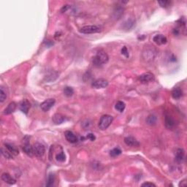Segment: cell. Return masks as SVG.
<instances>
[{"instance_id": "6da1fadb", "label": "cell", "mask_w": 187, "mask_h": 187, "mask_svg": "<svg viewBox=\"0 0 187 187\" xmlns=\"http://www.w3.org/2000/svg\"><path fill=\"white\" fill-rule=\"evenodd\" d=\"M108 60H109V57L107 53L103 50H99V51H97L95 56L93 57L92 62L95 67H99L108 63Z\"/></svg>"}, {"instance_id": "7a4b0ae2", "label": "cell", "mask_w": 187, "mask_h": 187, "mask_svg": "<svg viewBox=\"0 0 187 187\" xmlns=\"http://www.w3.org/2000/svg\"><path fill=\"white\" fill-rule=\"evenodd\" d=\"M113 121H114V118H113L112 116H110V115H103L100 118V120H99V128L101 130H105V129H107L110 127V125L113 122Z\"/></svg>"}, {"instance_id": "3957f363", "label": "cell", "mask_w": 187, "mask_h": 187, "mask_svg": "<svg viewBox=\"0 0 187 187\" xmlns=\"http://www.w3.org/2000/svg\"><path fill=\"white\" fill-rule=\"evenodd\" d=\"M80 32L82 34H94L99 33L102 31L101 27L96 25L85 26L80 29Z\"/></svg>"}, {"instance_id": "277c9868", "label": "cell", "mask_w": 187, "mask_h": 187, "mask_svg": "<svg viewBox=\"0 0 187 187\" xmlns=\"http://www.w3.org/2000/svg\"><path fill=\"white\" fill-rule=\"evenodd\" d=\"M34 149V154L37 157L41 158L44 156L45 153V148L43 144L40 143V142H35L33 146Z\"/></svg>"}, {"instance_id": "5b68a950", "label": "cell", "mask_w": 187, "mask_h": 187, "mask_svg": "<svg viewBox=\"0 0 187 187\" xmlns=\"http://www.w3.org/2000/svg\"><path fill=\"white\" fill-rule=\"evenodd\" d=\"M156 55H157V50H156V49L154 47H153V46H151V47H149V48L148 47H146L144 50L143 53H142L143 58L146 61L154 59Z\"/></svg>"}, {"instance_id": "8992f818", "label": "cell", "mask_w": 187, "mask_h": 187, "mask_svg": "<svg viewBox=\"0 0 187 187\" xmlns=\"http://www.w3.org/2000/svg\"><path fill=\"white\" fill-rule=\"evenodd\" d=\"M56 100L53 98H49L45 100L42 103H41L40 108L44 112H47L55 105Z\"/></svg>"}, {"instance_id": "52a82bcc", "label": "cell", "mask_w": 187, "mask_h": 187, "mask_svg": "<svg viewBox=\"0 0 187 187\" xmlns=\"http://www.w3.org/2000/svg\"><path fill=\"white\" fill-rule=\"evenodd\" d=\"M108 86V81L105 78H99V79L95 80L94 81L91 83V86L93 88L99 89V88H106Z\"/></svg>"}, {"instance_id": "ba28073f", "label": "cell", "mask_w": 187, "mask_h": 187, "mask_svg": "<svg viewBox=\"0 0 187 187\" xmlns=\"http://www.w3.org/2000/svg\"><path fill=\"white\" fill-rule=\"evenodd\" d=\"M155 78L154 75L151 73H145L140 75L139 77V80L142 83H148L154 81Z\"/></svg>"}, {"instance_id": "9c48e42d", "label": "cell", "mask_w": 187, "mask_h": 187, "mask_svg": "<svg viewBox=\"0 0 187 187\" xmlns=\"http://www.w3.org/2000/svg\"><path fill=\"white\" fill-rule=\"evenodd\" d=\"M24 145L23 146V151H24V153L26 154H27L29 157H32V156L34 155V149L33 146L29 144V140H25V139H24Z\"/></svg>"}, {"instance_id": "30bf717a", "label": "cell", "mask_w": 187, "mask_h": 187, "mask_svg": "<svg viewBox=\"0 0 187 187\" xmlns=\"http://www.w3.org/2000/svg\"><path fill=\"white\" fill-rule=\"evenodd\" d=\"M30 107L31 104L27 99H24V100L21 101L20 104H19V109L21 110V112L24 113V114L26 115H27L28 113H29Z\"/></svg>"}, {"instance_id": "8fae6325", "label": "cell", "mask_w": 187, "mask_h": 187, "mask_svg": "<svg viewBox=\"0 0 187 187\" xmlns=\"http://www.w3.org/2000/svg\"><path fill=\"white\" fill-rule=\"evenodd\" d=\"M153 41L157 45H165L167 43V39L165 36H164L163 34H156L155 36L153 37Z\"/></svg>"}, {"instance_id": "7c38bea8", "label": "cell", "mask_w": 187, "mask_h": 187, "mask_svg": "<svg viewBox=\"0 0 187 187\" xmlns=\"http://www.w3.org/2000/svg\"><path fill=\"white\" fill-rule=\"evenodd\" d=\"M1 180L6 183L10 185H13L16 183V180L15 179L12 175H10L9 173H4L1 175Z\"/></svg>"}, {"instance_id": "4fadbf2b", "label": "cell", "mask_w": 187, "mask_h": 187, "mask_svg": "<svg viewBox=\"0 0 187 187\" xmlns=\"http://www.w3.org/2000/svg\"><path fill=\"white\" fill-rule=\"evenodd\" d=\"M124 142L127 144V145L131 147H134V146H139L140 143L139 142L134 138V137H132V136H128V137H125L124 138Z\"/></svg>"}, {"instance_id": "5bb4252c", "label": "cell", "mask_w": 187, "mask_h": 187, "mask_svg": "<svg viewBox=\"0 0 187 187\" xmlns=\"http://www.w3.org/2000/svg\"><path fill=\"white\" fill-rule=\"evenodd\" d=\"M52 120H53L54 124H56V125H59V124H62V123L66 121V117L61 114H56L53 115Z\"/></svg>"}, {"instance_id": "9a60e30c", "label": "cell", "mask_w": 187, "mask_h": 187, "mask_svg": "<svg viewBox=\"0 0 187 187\" xmlns=\"http://www.w3.org/2000/svg\"><path fill=\"white\" fill-rule=\"evenodd\" d=\"M65 135L68 142H71V143H75V142H78V137L71 131H66Z\"/></svg>"}, {"instance_id": "2e32d148", "label": "cell", "mask_w": 187, "mask_h": 187, "mask_svg": "<svg viewBox=\"0 0 187 187\" xmlns=\"http://www.w3.org/2000/svg\"><path fill=\"white\" fill-rule=\"evenodd\" d=\"M165 127L169 129H173L175 126V121L171 116H166L165 120Z\"/></svg>"}, {"instance_id": "e0dca14e", "label": "cell", "mask_w": 187, "mask_h": 187, "mask_svg": "<svg viewBox=\"0 0 187 187\" xmlns=\"http://www.w3.org/2000/svg\"><path fill=\"white\" fill-rule=\"evenodd\" d=\"M16 107H17L16 103L14 102H12L10 103V104L7 105V107L4 109V114L10 115V114H13V113H14L15 111H16Z\"/></svg>"}, {"instance_id": "ac0fdd59", "label": "cell", "mask_w": 187, "mask_h": 187, "mask_svg": "<svg viewBox=\"0 0 187 187\" xmlns=\"http://www.w3.org/2000/svg\"><path fill=\"white\" fill-rule=\"evenodd\" d=\"M4 146H5L6 148L10 152L11 154H13V156H17L19 155V149L16 148V146H15L13 144H11V143H4Z\"/></svg>"}, {"instance_id": "d6986e66", "label": "cell", "mask_w": 187, "mask_h": 187, "mask_svg": "<svg viewBox=\"0 0 187 187\" xmlns=\"http://www.w3.org/2000/svg\"><path fill=\"white\" fill-rule=\"evenodd\" d=\"M182 96H183V91H182L181 88H178V87L174 88L173 91H172V96H173V99H178Z\"/></svg>"}, {"instance_id": "ffe728a7", "label": "cell", "mask_w": 187, "mask_h": 187, "mask_svg": "<svg viewBox=\"0 0 187 187\" xmlns=\"http://www.w3.org/2000/svg\"><path fill=\"white\" fill-rule=\"evenodd\" d=\"M185 157V153L183 149L178 148L176 151V154H175V160L178 162H182L184 160Z\"/></svg>"}, {"instance_id": "44dd1931", "label": "cell", "mask_w": 187, "mask_h": 187, "mask_svg": "<svg viewBox=\"0 0 187 187\" xmlns=\"http://www.w3.org/2000/svg\"><path fill=\"white\" fill-rule=\"evenodd\" d=\"M7 91L6 88H4V86H1L0 88V102H3L5 101V99H7Z\"/></svg>"}, {"instance_id": "7402d4cb", "label": "cell", "mask_w": 187, "mask_h": 187, "mask_svg": "<svg viewBox=\"0 0 187 187\" xmlns=\"http://www.w3.org/2000/svg\"><path fill=\"white\" fill-rule=\"evenodd\" d=\"M146 122L148 125L151 126H154L157 124V116H154L153 114L149 115L146 119Z\"/></svg>"}, {"instance_id": "603a6c76", "label": "cell", "mask_w": 187, "mask_h": 187, "mask_svg": "<svg viewBox=\"0 0 187 187\" xmlns=\"http://www.w3.org/2000/svg\"><path fill=\"white\" fill-rule=\"evenodd\" d=\"M126 108V105L124 102L122 101H119L116 102V105H115V108H116V111H119V112H123L124 111Z\"/></svg>"}, {"instance_id": "cb8c5ba5", "label": "cell", "mask_w": 187, "mask_h": 187, "mask_svg": "<svg viewBox=\"0 0 187 187\" xmlns=\"http://www.w3.org/2000/svg\"><path fill=\"white\" fill-rule=\"evenodd\" d=\"M63 92L65 96H67V97H70V96H72L73 95L74 90L72 87L66 86V87H65V88H64Z\"/></svg>"}, {"instance_id": "d4e9b609", "label": "cell", "mask_w": 187, "mask_h": 187, "mask_svg": "<svg viewBox=\"0 0 187 187\" xmlns=\"http://www.w3.org/2000/svg\"><path fill=\"white\" fill-rule=\"evenodd\" d=\"M1 154H2V156L4 157V158L8 159V160H10V159L13 158V154H11L10 152L6 148H5V149H4V148H1Z\"/></svg>"}, {"instance_id": "484cf974", "label": "cell", "mask_w": 187, "mask_h": 187, "mask_svg": "<svg viewBox=\"0 0 187 187\" xmlns=\"http://www.w3.org/2000/svg\"><path fill=\"white\" fill-rule=\"evenodd\" d=\"M56 160L60 162H65V160H66V156H65V154L64 153V151H61L59 154H57L56 156Z\"/></svg>"}, {"instance_id": "4316f807", "label": "cell", "mask_w": 187, "mask_h": 187, "mask_svg": "<svg viewBox=\"0 0 187 187\" xmlns=\"http://www.w3.org/2000/svg\"><path fill=\"white\" fill-rule=\"evenodd\" d=\"M121 154V150L119 148H114L113 150L111 151V152H110V155H111V157H118V156H119L120 154Z\"/></svg>"}, {"instance_id": "83f0119b", "label": "cell", "mask_w": 187, "mask_h": 187, "mask_svg": "<svg viewBox=\"0 0 187 187\" xmlns=\"http://www.w3.org/2000/svg\"><path fill=\"white\" fill-rule=\"evenodd\" d=\"M54 180H55V176L53 173H50L47 178V181L46 183V186H52L54 183Z\"/></svg>"}, {"instance_id": "f1b7e54d", "label": "cell", "mask_w": 187, "mask_h": 187, "mask_svg": "<svg viewBox=\"0 0 187 187\" xmlns=\"http://www.w3.org/2000/svg\"><path fill=\"white\" fill-rule=\"evenodd\" d=\"M133 25H134V21H132V20H128L124 24V28H125L126 29H131V28L133 27Z\"/></svg>"}, {"instance_id": "f546056e", "label": "cell", "mask_w": 187, "mask_h": 187, "mask_svg": "<svg viewBox=\"0 0 187 187\" xmlns=\"http://www.w3.org/2000/svg\"><path fill=\"white\" fill-rule=\"evenodd\" d=\"M159 4H160L162 7H167L170 5V4H171V1H159Z\"/></svg>"}, {"instance_id": "4dcf8cb0", "label": "cell", "mask_w": 187, "mask_h": 187, "mask_svg": "<svg viewBox=\"0 0 187 187\" xmlns=\"http://www.w3.org/2000/svg\"><path fill=\"white\" fill-rule=\"evenodd\" d=\"M121 54H122V55H124V56H125L127 58H128V57L129 56V51H128L127 47L126 46H124L122 47V48H121Z\"/></svg>"}, {"instance_id": "1f68e13d", "label": "cell", "mask_w": 187, "mask_h": 187, "mask_svg": "<svg viewBox=\"0 0 187 187\" xmlns=\"http://www.w3.org/2000/svg\"><path fill=\"white\" fill-rule=\"evenodd\" d=\"M86 137L91 141H94L96 140V137H95V135L93 133H88L87 134Z\"/></svg>"}, {"instance_id": "d6a6232c", "label": "cell", "mask_w": 187, "mask_h": 187, "mask_svg": "<svg viewBox=\"0 0 187 187\" xmlns=\"http://www.w3.org/2000/svg\"><path fill=\"white\" fill-rule=\"evenodd\" d=\"M142 186H146V187H156V185L154 184V183H151V182H145V183H142Z\"/></svg>"}, {"instance_id": "836d02e7", "label": "cell", "mask_w": 187, "mask_h": 187, "mask_svg": "<svg viewBox=\"0 0 187 187\" xmlns=\"http://www.w3.org/2000/svg\"><path fill=\"white\" fill-rule=\"evenodd\" d=\"M186 185H187V182H186V179L181 180V181H180V183H179V186H181V187L186 186Z\"/></svg>"}, {"instance_id": "e575fe53", "label": "cell", "mask_w": 187, "mask_h": 187, "mask_svg": "<svg viewBox=\"0 0 187 187\" xmlns=\"http://www.w3.org/2000/svg\"><path fill=\"white\" fill-rule=\"evenodd\" d=\"M69 8V5H65V7H63V8L62 9V12H65L67 11V10Z\"/></svg>"}]
</instances>
